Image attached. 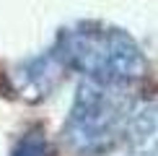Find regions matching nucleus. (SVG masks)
Wrapping results in <instances>:
<instances>
[{
  "instance_id": "nucleus-5",
  "label": "nucleus",
  "mask_w": 158,
  "mask_h": 156,
  "mask_svg": "<svg viewBox=\"0 0 158 156\" xmlns=\"http://www.w3.org/2000/svg\"><path fill=\"white\" fill-rule=\"evenodd\" d=\"M10 156H55V151H52V143L44 135V130H29L18 138Z\"/></svg>"
},
{
  "instance_id": "nucleus-4",
  "label": "nucleus",
  "mask_w": 158,
  "mask_h": 156,
  "mask_svg": "<svg viewBox=\"0 0 158 156\" xmlns=\"http://www.w3.org/2000/svg\"><path fill=\"white\" fill-rule=\"evenodd\" d=\"M130 156H158V102L135 104L124 128Z\"/></svg>"
},
{
  "instance_id": "nucleus-1",
  "label": "nucleus",
  "mask_w": 158,
  "mask_h": 156,
  "mask_svg": "<svg viewBox=\"0 0 158 156\" xmlns=\"http://www.w3.org/2000/svg\"><path fill=\"white\" fill-rule=\"evenodd\" d=\"M57 57L68 70H78L85 81L106 86H130L145 73L140 44L127 31L98 21H81L62 29L55 39Z\"/></svg>"
},
{
  "instance_id": "nucleus-3",
  "label": "nucleus",
  "mask_w": 158,
  "mask_h": 156,
  "mask_svg": "<svg viewBox=\"0 0 158 156\" xmlns=\"http://www.w3.org/2000/svg\"><path fill=\"white\" fill-rule=\"evenodd\" d=\"M65 65L57 57L55 50H47L36 57L16 65V73H13V86L21 96L26 99H44L55 86H60V78L65 76Z\"/></svg>"
},
{
  "instance_id": "nucleus-2",
  "label": "nucleus",
  "mask_w": 158,
  "mask_h": 156,
  "mask_svg": "<svg viewBox=\"0 0 158 156\" xmlns=\"http://www.w3.org/2000/svg\"><path fill=\"white\" fill-rule=\"evenodd\" d=\"M135 104L137 102L127 86H106L83 78L65 120L62 141L70 151L83 156H101L111 151L119 141H124V128Z\"/></svg>"
}]
</instances>
